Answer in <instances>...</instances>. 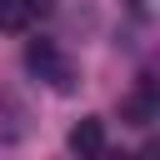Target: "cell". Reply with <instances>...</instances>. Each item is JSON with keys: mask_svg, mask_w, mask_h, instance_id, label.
Instances as JSON below:
<instances>
[{"mask_svg": "<svg viewBox=\"0 0 160 160\" xmlns=\"http://www.w3.org/2000/svg\"><path fill=\"white\" fill-rule=\"evenodd\" d=\"M25 65H30V75H40V80H50L55 90H70L75 85V70H70V60L50 45V40H35L30 50H25Z\"/></svg>", "mask_w": 160, "mask_h": 160, "instance_id": "cell-1", "label": "cell"}, {"mask_svg": "<svg viewBox=\"0 0 160 160\" xmlns=\"http://www.w3.org/2000/svg\"><path fill=\"white\" fill-rule=\"evenodd\" d=\"M50 0H0V35H25L45 20Z\"/></svg>", "mask_w": 160, "mask_h": 160, "instance_id": "cell-2", "label": "cell"}, {"mask_svg": "<svg viewBox=\"0 0 160 160\" xmlns=\"http://www.w3.org/2000/svg\"><path fill=\"white\" fill-rule=\"evenodd\" d=\"M65 145H70V155H80V160H95V155H105V125H100L95 115H85L80 125H70Z\"/></svg>", "mask_w": 160, "mask_h": 160, "instance_id": "cell-5", "label": "cell"}, {"mask_svg": "<svg viewBox=\"0 0 160 160\" xmlns=\"http://www.w3.org/2000/svg\"><path fill=\"white\" fill-rule=\"evenodd\" d=\"M30 135V110L15 90H0V145H15Z\"/></svg>", "mask_w": 160, "mask_h": 160, "instance_id": "cell-3", "label": "cell"}, {"mask_svg": "<svg viewBox=\"0 0 160 160\" xmlns=\"http://www.w3.org/2000/svg\"><path fill=\"white\" fill-rule=\"evenodd\" d=\"M155 115H160V95H155L150 80H140V85L120 100V120H125V125H150Z\"/></svg>", "mask_w": 160, "mask_h": 160, "instance_id": "cell-4", "label": "cell"}]
</instances>
